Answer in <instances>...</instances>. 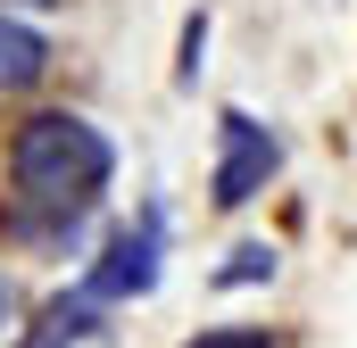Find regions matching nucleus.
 I'll use <instances>...</instances> for the list:
<instances>
[{
  "instance_id": "nucleus-1",
  "label": "nucleus",
  "mask_w": 357,
  "mask_h": 348,
  "mask_svg": "<svg viewBox=\"0 0 357 348\" xmlns=\"http://www.w3.org/2000/svg\"><path fill=\"white\" fill-rule=\"evenodd\" d=\"M8 182H17L25 216H67L75 224L116 182V141L75 108H42V116H25L8 133Z\"/></svg>"
},
{
  "instance_id": "nucleus-2",
  "label": "nucleus",
  "mask_w": 357,
  "mask_h": 348,
  "mask_svg": "<svg viewBox=\"0 0 357 348\" xmlns=\"http://www.w3.org/2000/svg\"><path fill=\"white\" fill-rule=\"evenodd\" d=\"M167 224H158V207L142 216V224H116L108 241H100V258L84 265V290L100 307H125V299H150L158 290V274H167Z\"/></svg>"
},
{
  "instance_id": "nucleus-3",
  "label": "nucleus",
  "mask_w": 357,
  "mask_h": 348,
  "mask_svg": "<svg viewBox=\"0 0 357 348\" xmlns=\"http://www.w3.org/2000/svg\"><path fill=\"white\" fill-rule=\"evenodd\" d=\"M274 174H282V141H274L250 108H225V116H216V174H208V199H216V207H250Z\"/></svg>"
},
{
  "instance_id": "nucleus-4",
  "label": "nucleus",
  "mask_w": 357,
  "mask_h": 348,
  "mask_svg": "<svg viewBox=\"0 0 357 348\" xmlns=\"http://www.w3.org/2000/svg\"><path fill=\"white\" fill-rule=\"evenodd\" d=\"M91 332H100V299L75 282V290H59V299L25 324V340H17V348H84Z\"/></svg>"
},
{
  "instance_id": "nucleus-5",
  "label": "nucleus",
  "mask_w": 357,
  "mask_h": 348,
  "mask_svg": "<svg viewBox=\"0 0 357 348\" xmlns=\"http://www.w3.org/2000/svg\"><path fill=\"white\" fill-rule=\"evenodd\" d=\"M42 75H50V33L0 17V91H33Z\"/></svg>"
},
{
  "instance_id": "nucleus-6",
  "label": "nucleus",
  "mask_w": 357,
  "mask_h": 348,
  "mask_svg": "<svg viewBox=\"0 0 357 348\" xmlns=\"http://www.w3.org/2000/svg\"><path fill=\"white\" fill-rule=\"evenodd\" d=\"M250 282H274V249L266 241H241L233 258L216 265V290H250Z\"/></svg>"
},
{
  "instance_id": "nucleus-7",
  "label": "nucleus",
  "mask_w": 357,
  "mask_h": 348,
  "mask_svg": "<svg viewBox=\"0 0 357 348\" xmlns=\"http://www.w3.org/2000/svg\"><path fill=\"white\" fill-rule=\"evenodd\" d=\"M183 348H274L266 324H208V332H191Z\"/></svg>"
},
{
  "instance_id": "nucleus-8",
  "label": "nucleus",
  "mask_w": 357,
  "mask_h": 348,
  "mask_svg": "<svg viewBox=\"0 0 357 348\" xmlns=\"http://www.w3.org/2000/svg\"><path fill=\"white\" fill-rule=\"evenodd\" d=\"M199 50H208V8H199V17H183V67H175L183 91L199 84Z\"/></svg>"
},
{
  "instance_id": "nucleus-9",
  "label": "nucleus",
  "mask_w": 357,
  "mask_h": 348,
  "mask_svg": "<svg viewBox=\"0 0 357 348\" xmlns=\"http://www.w3.org/2000/svg\"><path fill=\"white\" fill-rule=\"evenodd\" d=\"M0 324H8V282H0Z\"/></svg>"
}]
</instances>
